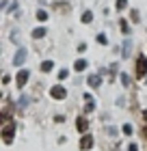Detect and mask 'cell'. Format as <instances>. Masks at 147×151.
<instances>
[{"mask_svg":"<svg viewBox=\"0 0 147 151\" xmlns=\"http://www.w3.org/2000/svg\"><path fill=\"white\" fill-rule=\"evenodd\" d=\"M13 136H15V123H13V121H7L4 127H2V140L7 142V145H11V142H13Z\"/></svg>","mask_w":147,"mask_h":151,"instance_id":"cell-1","label":"cell"},{"mask_svg":"<svg viewBox=\"0 0 147 151\" xmlns=\"http://www.w3.org/2000/svg\"><path fill=\"white\" fill-rule=\"evenodd\" d=\"M28 78H30V71H28V69L17 71V76H15V84H17V88H24L26 82H28Z\"/></svg>","mask_w":147,"mask_h":151,"instance_id":"cell-2","label":"cell"},{"mask_svg":"<svg viewBox=\"0 0 147 151\" xmlns=\"http://www.w3.org/2000/svg\"><path fill=\"white\" fill-rule=\"evenodd\" d=\"M147 73V56H138V60H136V78H143V76Z\"/></svg>","mask_w":147,"mask_h":151,"instance_id":"cell-3","label":"cell"},{"mask_svg":"<svg viewBox=\"0 0 147 151\" xmlns=\"http://www.w3.org/2000/svg\"><path fill=\"white\" fill-rule=\"evenodd\" d=\"M50 97H52V99H65V97H67L65 86H61V84L52 86V88H50Z\"/></svg>","mask_w":147,"mask_h":151,"instance_id":"cell-4","label":"cell"},{"mask_svg":"<svg viewBox=\"0 0 147 151\" xmlns=\"http://www.w3.org/2000/svg\"><path fill=\"white\" fill-rule=\"evenodd\" d=\"M26 54H28V52H26L24 47H20V50H17V54H15V58H13V65H15V67H20V65H22L24 60H26Z\"/></svg>","mask_w":147,"mask_h":151,"instance_id":"cell-5","label":"cell"},{"mask_svg":"<svg viewBox=\"0 0 147 151\" xmlns=\"http://www.w3.org/2000/svg\"><path fill=\"white\" fill-rule=\"evenodd\" d=\"M76 127H78V132L85 134L87 129H89V121L85 119V116H78V121H76Z\"/></svg>","mask_w":147,"mask_h":151,"instance_id":"cell-6","label":"cell"},{"mask_svg":"<svg viewBox=\"0 0 147 151\" xmlns=\"http://www.w3.org/2000/svg\"><path fill=\"white\" fill-rule=\"evenodd\" d=\"M91 147H93V138H91V136L87 134V136H82V138H80V149H91Z\"/></svg>","mask_w":147,"mask_h":151,"instance_id":"cell-7","label":"cell"},{"mask_svg":"<svg viewBox=\"0 0 147 151\" xmlns=\"http://www.w3.org/2000/svg\"><path fill=\"white\" fill-rule=\"evenodd\" d=\"M87 82H89V86L97 88V86L102 84V78H100V76H97V73H93V76H89V78H87Z\"/></svg>","mask_w":147,"mask_h":151,"instance_id":"cell-8","label":"cell"},{"mask_svg":"<svg viewBox=\"0 0 147 151\" xmlns=\"http://www.w3.org/2000/svg\"><path fill=\"white\" fill-rule=\"evenodd\" d=\"M74 69L76 71H85L87 69V60L85 58H78V60H76V65H74Z\"/></svg>","mask_w":147,"mask_h":151,"instance_id":"cell-9","label":"cell"},{"mask_svg":"<svg viewBox=\"0 0 147 151\" xmlns=\"http://www.w3.org/2000/svg\"><path fill=\"white\" fill-rule=\"evenodd\" d=\"M52 67H54V63H52V60H43V63H41V71H43V73H48V71H52Z\"/></svg>","mask_w":147,"mask_h":151,"instance_id":"cell-10","label":"cell"},{"mask_svg":"<svg viewBox=\"0 0 147 151\" xmlns=\"http://www.w3.org/2000/svg\"><path fill=\"white\" fill-rule=\"evenodd\" d=\"M82 22H85V24H91V22H93V13H91V11H85V13H82Z\"/></svg>","mask_w":147,"mask_h":151,"instance_id":"cell-11","label":"cell"},{"mask_svg":"<svg viewBox=\"0 0 147 151\" xmlns=\"http://www.w3.org/2000/svg\"><path fill=\"white\" fill-rule=\"evenodd\" d=\"M33 37H35V39L46 37V28H37V30H33Z\"/></svg>","mask_w":147,"mask_h":151,"instance_id":"cell-12","label":"cell"},{"mask_svg":"<svg viewBox=\"0 0 147 151\" xmlns=\"http://www.w3.org/2000/svg\"><path fill=\"white\" fill-rule=\"evenodd\" d=\"M130 47H132V41L125 39V43H123V56H128V54H130Z\"/></svg>","mask_w":147,"mask_h":151,"instance_id":"cell-13","label":"cell"},{"mask_svg":"<svg viewBox=\"0 0 147 151\" xmlns=\"http://www.w3.org/2000/svg\"><path fill=\"white\" fill-rule=\"evenodd\" d=\"M119 26H121V30L125 32V35L130 32V26H128V22H125V19H121V22H119Z\"/></svg>","mask_w":147,"mask_h":151,"instance_id":"cell-14","label":"cell"},{"mask_svg":"<svg viewBox=\"0 0 147 151\" xmlns=\"http://www.w3.org/2000/svg\"><path fill=\"white\" fill-rule=\"evenodd\" d=\"M37 19H39V22H46V19H48V13H46V11H37Z\"/></svg>","mask_w":147,"mask_h":151,"instance_id":"cell-15","label":"cell"},{"mask_svg":"<svg viewBox=\"0 0 147 151\" xmlns=\"http://www.w3.org/2000/svg\"><path fill=\"white\" fill-rule=\"evenodd\" d=\"M125 6H128V0H117V9L119 11H123Z\"/></svg>","mask_w":147,"mask_h":151,"instance_id":"cell-16","label":"cell"},{"mask_svg":"<svg viewBox=\"0 0 147 151\" xmlns=\"http://www.w3.org/2000/svg\"><path fill=\"white\" fill-rule=\"evenodd\" d=\"M97 43H108V39H106L104 32H102V35H97Z\"/></svg>","mask_w":147,"mask_h":151,"instance_id":"cell-17","label":"cell"},{"mask_svg":"<svg viewBox=\"0 0 147 151\" xmlns=\"http://www.w3.org/2000/svg\"><path fill=\"white\" fill-rule=\"evenodd\" d=\"M67 76H69V71H67V69H61V71H59V78H61V80H65Z\"/></svg>","mask_w":147,"mask_h":151,"instance_id":"cell-18","label":"cell"},{"mask_svg":"<svg viewBox=\"0 0 147 151\" xmlns=\"http://www.w3.org/2000/svg\"><path fill=\"white\" fill-rule=\"evenodd\" d=\"M132 22H138V11L132 9Z\"/></svg>","mask_w":147,"mask_h":151,"instance_id":"cell-19","label":"cell"},{"mask_svg":"<svg viewBox=\"0 0 147 151\" xmlns=\"http://www.w3.org/2000/svg\"><path fill=\"white\" fill-rule=\"evenodd\" d=\"M121 82H123L125 86H128V84H130V78H128V76H125V73H121Z\"/></svg>","mask_w":147,"mask_h":151,"instance_id":"cell-20","label":"cell"},{"mask_svg":"<svg viewBox=\"0 0 147 151\" xmlns=\"http://www.w3.org/2000/svg\"><path fill=\"white\" fill-rule=\"evenodd\" d=\"M26 104H28V97H22V99H20V108H26Z\"/></svg>","mask_w":147,"mask_h":151,"instance_id":"cell-21","label":"cell"},{"mask_svg":"<svg viewBox=\"0 0 147 151\" xmlns=\"http://www.w3.org/2000/svg\"><path fill=\"white\" fill-rule=\"evenodd\" d=\"M93 108H95V106H93V101H87V106H85V110H87V112H91V110H93Z\"/></svg>","mask_w":147,"mask_h":151,"instance_id":"cell-22","label":"cell"},{"mask_svg":"<svg viewBox=\"0 0 147 151\" xmlns=\"http://www.w3.org/2000/svg\"><path fill=\"white\" fill-rule=\"evenodd\" d=\"M123 134L130 136V134H132V125H123Z\"/></svg>","mask_w":147,"mask_h":151,"instance_id":"cell-23","label":"cell"},{"mask_svg":"<svg viewBox=\"0 0 147 151\" xmlns=\"http://www.w3.org/2000/svg\"><path fill=\"white\" fill-rule=\"evenodd\" d=\"M128 151H138V145H136V142H132V145L128 147Z\"/></svg>","mask_w":147,"mask_h":151,"instance_id":"cell-24","label":"cell"}]
</instances>
